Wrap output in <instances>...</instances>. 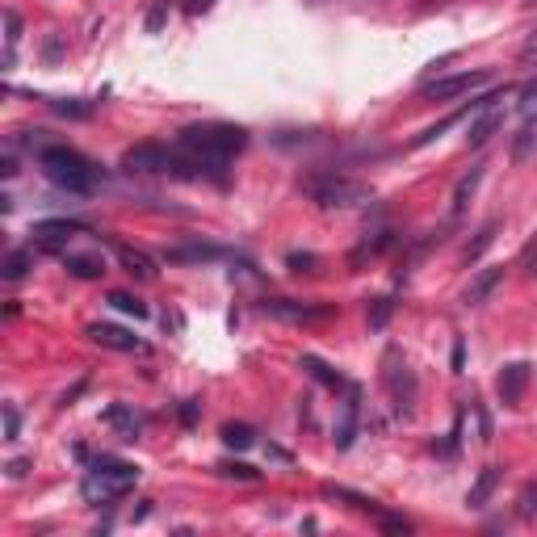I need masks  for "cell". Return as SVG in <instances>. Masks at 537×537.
Instances as JSON below:
<instances>
[{"label":"cell","mask_w":537,"mask_h":537,"mask_svg":"<svg viewBox=\"0 0 537 537\" xmlns=\"http://www.w3.org/2000/svg\"><path fill=\"white\" fill-rule=\"evenodd\" d=\"M139 474L143 471H139V466H131V462L101 453V458H93V466H88L85 482H80V492H85L88 504H114V500H122V495L139 482Z\"/></svg>","instance_id":"3957f363"},{"label":"cell","mask_w":537,"mask_h":537,"mask_svg":"<svg viewBox=\"0 0 537 537\" xmlns=\"http://www.w3.org/2000/svg\"><path fill=\"white\" fill-rule=\"evenodd\" d=\"M30 471V462L25 458H17V462H9V479H22V474Z\"/></svg>","instance_id":"f35d334b"},{"label":"cell","mask_w":537,"mask_h":537,"mask_svg":"<svg viewBox=\"0 0 537 537\" xmlns=\"http://www.w3.org/2000/svg\"><path fill=\"white\" fill-rule=\"evenodd\" d=\"M114 253H118L122 269H126L131 277H139V282H152V277H155V261L147 253L131 248V244H118V240H114Z\"/></svg>","instance_id":"9a60e30c"},{"label":"cell","mask_w":537,"mask_h":537,"mask_svg":"<svg viewBox=\"0 0 537 537\" xmlns=\"http://www.w3.org/2000/svg\"><path fill=\"white\" fill-rule=\"evenodd\" d=\"M357 420H362V386H353L344 391V403H340V420H336V450H353V437H357Z\"/></svg>","instance_id":"30bf717a"},{"label":"cell","mask_w":537,"mask_h":537,"mask_svg":"<svg viewBox=\"0 0 537 537\" xmlns=\"http://www.w3.org/2000/svg\"><path fill=\"white\" fill-rule=\"evenodd\" d=\"M487 105H492V101H471V105H466V110H458V114H450V118H441L437 126H428L424 134H416V139H412V147H428V143H437L441 134L450 131V126H458L462 118H466V114H474V110H487Z\"/></svg>","instance_id":"ac0fdd59"},{"label":"cell","mask_w":537,"mask_h":537,"mask_svg":"<svg viewBox=\"0 0 537 537\" xmlns=\"http://www.w3.org/2000/svg\"><path fill=\"white\" fill-rule=\"evenodd\" d=\"M462 362H466V344H462V336L453 340V373H462Z\"/></svg>","instance_id":"74e56055"},{"label":"cell","mask_w":537,"mask_h":537,"mask_svg":"<svg viewBox=\"0 0 537 537\" xmlns=\"http://www.w3.org/2000/svg\"><path fill=\"white\" fill-rule=\"evenodd\" d=\"M168 17V5H155L152 13H147V34H160V25H164Z\"/></svg>","instance_id":"8d00e7d4"},{"label":"cell","mask_w":537,"mask_h":537,"mask_svg":"<svg viewBox=\"0 0 537 537\" xmlns=\"http://www.w3.org/2000/svg\"><path fill=\"white\" fill-rule=\"evenodd\" d=\"M479 185H482V164H474L471 173L453 185V214H466V206H471V198H474V189Z\"/></svg>","instance_id":"44dd1931"},{"label":"cell","mask_w":537,"mask_h":537,"mask_svg":"<svg viewBox=\"0 0 537 537\" xmlns=\"http://www.w3.org/2000/svg\"><path fill=\"white\" fill-rule=\"evenodd\" d=\"M529 378H533V365L529 362H508L504 370H500V403L504 407H521V399H525L529 391Z\"/></svg>","instance_id":"8fae6325"},{"label":"cell","mask_w":537,"mask_h":537,"mask_svg":"<svg viewBox=\"0 0 537 537\" xmlns=\"http://www.w3.org/2000/svg\"><path fill=\"white\" fill-rule=\"evenodd\" d=\"M261 311L273 319H285V323H319V319H332L328 303H298V298H264Z\"/></svg>","instance_id":"8992f818"},{"label":"cell","mask_w":537,"mask_h":537,"mask_svg":"<svg viewBox=\"0 0 537 537\" xmlns=\"http://www.w3.org/2000/svg\"><path fill=\"white\" fill-rule=\"evenodd\" d=\"M59 55H64V43H59V34H51L46 46H43V59H46V64H59Z\"/></svg>","instance_id":"d590c367"},{"label":"cell","mask_w":537,"mask_h":537,"mask_svg":"<svg viewBox=\"0 0 537 537\" xmlns=\"http://www.w3.org/2000/svg\"><path fill=\"white\" fill-rule=\"evenodd\" d=\"M495 487H500V466H482L479 479H474V487L466 492V504H471V508H487V500L495 495Z\"/></svg>","instance_id":"ffe728a7"},{"label":"cell","mask_w":537,"mask_h":537,"mask_svg":"<svg viewBox=\"0 0 537 537\" xmlns=\"http://www.w3.org/2000/svg\"><path fill=\"white\" fill-rule=\"evenodd\" d=\"M168 160H173V147L164 143H139L122 155V168L126 173H168Z\"/></svg>","instance_id":"ba28073f"},{"label":"cell","mask_w":537,"mask_h":537,"mask_svg":"<svg viewBox=\"0 0 537 537\" xmlns=\"http://www.w3.org/2000/svg\"><path fill=\"white\" fill-rule=\"evenodd\" d=\"M34 269V248H17V253H9V261H5V282H22L25 273Z\"/></svg>","instance_id":"4316f807"},{"label":"cell","mask_w":537,"mask_h":537,"mask_svg":"<svg viewBox=\"0 0 537 537\" xmlns=\"http://www.w3.org/2000/svg\"><path fill=\"white\" fill-rule=\"evenodd\" d=\"M533 51H537V34H533V38H529V43H525V55H533Z\"/></svg>","instance_id":"60d3db41"},{"label":"cell","mask_w":537,"mask_h":537,"mask_svg":"<svg viewBox=\"0 0 537 537\" xmlns=\"http://www.w3.org/2000/svg\"><path fill=\"white\" fill-rule=\"evenodd\" d=\"M194 416H198V407H194V403L181 407V420H185V424H194Z\"/></svg>","instance_id":"ab89813d"},{"label":"cell","mask_w":537,"mask_h":537,"mask_svg":"<svg viewBox=\"0 0 537 537\" xmlns=\"http://www.w3.org/2000/svg\"><path fill=\"white\" fill-rule=\"evenodd\" d=\"M76 231H85V223L80 219H43V223H34V244H43V248H64Z\"/></svg>","instance_id":"7c38bea8"},{"label":"cell","mask_w":537,"mask_h":537,"mask_svg":"<svg viewBox=\"0 0 537 537\" xmlns=\"http://www.w3.org/2000/svg\"><path fill=\"white\" fill-rule=\"evenodd\" d=\"M298 189L323 210H349V206H362V202L373 198V189L365 185V181L344 176V173H315V176H307Z\"/></svg>","instance_id":"277c9868"},{"label":"cell","mask_w":537,"mask_h":537,"mask_svg":"<svg viewBox=\"0 0 537 537\" xmlns=\"http://www.w3.org/2000/svg\"><path fill=\"white\" fill-rule=\"evenodd\" d=\"M38 168H43L51 185H59L64 194H76V198H88L105 181V173L88 155H80L76 147H67V143H46L38 152Z\"/></svg>","instance_id":"7a4b0ae2"},{"label":"cell","mask_w":537,"mask_h":537,"mask_svg":"<svg viewBox=\"0 0 537 537\" xmlns=\"http://www.w3.org/2000/svg\"><path fill=\"white\" fill-rule=\"evenodd\" d=\"M504 126V110H495V105H487V114H482L479 122H471V131H466V147H482V143L492 139L495 131Z\"/></svg>","instance_id":"d6986e66"},{"label":"cell","mask_w":537,"mask_h":537,"mask_svg":"<svg viewBox=\"0 0 537 537\" xmlns=\"http://www.w3.org/2000/svg\"><path fill=\"white\" fill-rule=\"evenodd\" d=\"M223 445H227V450H253L256 428L253 424H223Z\"/></svg>","instance_id":"484cf974"},{"label":"cell","mask_w":537,"mask_h":537,"mask_svg":"<svg viewBox=\"0 0 537 537\" xmlns=\"http://www.w3.org/2000/svg\"><path fill=\"white\" fill-rule=\"evenodd\" d=\"M482 85H492V72H458V76L433 80V85H424L420 93H424L428 101H453V97H462V93H479Z\"/></svg>","instance_id":"52a82bcc"},{"label":"cell","mask_w":537,"mask_h":537,"mask_svg":"<svg viewBox=\"0 0 537 537\" xmlns=\"http://www.w3.org/2000/svg\"><path fill=\"white\" fill-rule=\"evenodd\" d=\"M176 147L198 164L202 176L210 173L214 181H223V168L248 147V131L244 126H227V122H194V126L176 131Z\"/></svg>","instance_id":"6da1fadb"},{"label":"cell","mask_w":537,"mask_h":537,"mask_svg":"<svg viewBox=\"0 0 537 537\" xmlns=\"http://www.w3.org/2000/svg\"><path fill=\"white\" fill-rule=\"evenodd\" d=\"M17 43H22V17L13 9H5V72H9L13 59H17Z\"/></svg>","instance_id":"cb8c5ba5"},{"label":"cell","mask_w":537,"mask_h":537,"mask_svg":"<svg viewBox=\"0 0 537 537\" xmlns=\"http://www.w3.org/2000/svg\"><path fill=\"white\" fill-rule=\"evenodd\" d=\"M223 248H214V244H181V248H168L164 261L168 264H210V261H223Z\"/></svg>","instance_id":"5bb4252c"},{"label":"cell","mask_w":537,"mask_h":537,"mask_svg":"<svg viewBox=\"0 0 537 537\" xmlns=\"http://www.w3.org/2000/svg\"><path fill=\"white\" fill-rule=\"evenodd\" d=\"M105 424L118 428L122 441H139V433H143V416L139 412H131L126 403H114L110 412H105Z\"/></svg>","instance_id":"e0dca14e"},{"label":"cell","mask_w":537,"mask_h":537,"mask_svg":"<svg viewBox=\"0 0 537 537\" xmlns=\"http://www.w3.org/2000/svg\"><path fill=\"white\" fill-rule=\"evenodd\" d=\"M219 471L227 474V479H248V482H253V479H261V471H253V466H244V462H223Z\"/></svg>","instance_id":"836d02e7"},{"label":"cell","mask_w":537,"mask_h":537,"mask_svg":"<svg viewBox=\"0 0 537 537\" xmlns=\"http://www.w3.org/2000/svg\"><path fill=\"white\" fill-rule=\"evenodd\" d=\"M0 416H5V441L22 437V412H17V403H5L0 407Z\"/></svg>","instance_id":"f546056e"},{"label":"cell","mask_w":537,"mask_h":537,"mask_svg":"<svg viewBox=\"0 0 537 537\" xmlns=\"http://www.w3.org/2000/svg\"><path fill=\"white\" fill-rule=\"evenodd\" d=\"M114 311H122V315H134V319H147L152 311H147V303L134 294H126V290H110V298H105Z\"/></svg>","instance_id":"d4e9b609"},{"label":"cell","mask_w":537,"mask_h":537,"mask_svg":"<svg viewBox=\"0 0 537 537\" xmlns=\"http://www.w3.org/2000/svg\"><path fill=\"white\" fill-rule=\"evenodd\" d=\"M386 391L395 399L399 416H412V412H416V373H412V365H407L395 349L386 353Z\"/></svg>","instance_id":"5b68a950"},{"label":"cell","mask_w":537,"mask_h":537,"mask_svg":"<svg viewBox=\"0 0 537 537\" xmlns=\"http://www.w3.org/2000/svg\"><path fill=\"white\" fill-rule=\"evenodd\" d=\"M298 370H307L311 378H315L319 386H328V391H349V383H344V373H340V370H332L328 362H319L315 353H303V357H298Z\"/></svg>","instance_id":"2e32d148"},{"label":"cell","mask_w":537,"mask_h":537,"mask_svg":"<svg viewBox=\"0 0 537 537\" xmlns=\"http://www.w3.org/2000/svg\"><path fill=\"white\" fill-rule=\"evenodd\" d=\"M533 152H537V122L525 118V126H521L516 139H512V160H516V164H525Z\"/></svg>","instance_id":"603a6c76"},{"label":"cell","mask_w":537,"mask_h":537,"mask_svg":"<svg viewBox=\"0 0 537 537\" xmlns=\"http://www.w3.org/2000/svg\"><path fill=\"white\" fill-rule=\"evenodd\" d=\"M495 231H500V223H487V227L479 231V240L471 244V248H466V264L471 261H479L482 253H487V248H492V240H495Z\"/></svg>","instance_id":"f1b7e54d"},{"label":"cell","mask_w":537,"mask_h":537,"mask_svg":"<svg viewBox=\"0 0 537 537\" xmlns=\"http://www.w3.org/2000/svg\"><path fill=\"white\" fill-rule=\"evenodd\" d=\"M64 269H67V273H76V277H85V282H93V277L105 273V261H101V256H72V253H64Z\"/></svg>","instance_id":"7402d4cb"},{"label":"cell","mask_w":537,"mask_h":537,"mask_svg":"<svg viewBox=\"0 0 537 537\" xmlns=\"http://www.w3.org/2000/svg\"><path fill=\"white\" fill-rule=\"evenodd\" d=\"M285 264H290L294 273H315L319 256H315V253H290V256H285Z\"/></svg>","instance_id":"1f68e13d"},{"label":"cell","mask_w":537,"mask_h":537,"mask_svg":"<svg viewBox=\"0 0 537 537\" xmlns=\"http://www.w3.org/2000/svg\"><path fill=\"white\" fill-rule=\"evenodd\" d=\"M46 105H51L59 118H76V122H85V118L97 114V101H46Z\"/></svg>","instance_id":"83f0119b"},{"label":"cell","mask_w":537,"mask_h":537,"mask_svg":"<svg viewBox=\"0 0 537 537\" xmlns=\"http://www.w3.org/2000/svg\"><path fill=\"white\" fill-rule=\"evenodd\" d=\"M391 311H395V303H391V298H373V307H370V328H373V332H383V328H386V319H391Z\"/></svg>","instance_id":"4dcf8cb0"},{"label":"cell","mask_w":537,"mask_h":537,"mask_svg":"<svg viewBox=\"0 0 537 537\" xmlns=\"http://www.w3.org/2000/svg\"><path fill=\"white\" fill-rule=\"evenodd\" d=\"M516 512L525 516V521H533L537 516V482H525V492H521V508Z\"/></svg>","instance_id":"d6a6232c"},{"label":"cell","mask_w":537,"mask_h":537,"mask_svg":"<svg viewBox=\"0 0 537 537\" xmlns=\"http://www.w3.org/2000/svg\"><path fill=\"white\" fill-rule=\"evenodd\" d=\"M85 336L93 340V344H101V349H114V353H147V344H143L134 332L118 328V323H88Z\"/></svg>","instance_id":"9c48e42d"},{"label":"cell","mask_w":537,"mask_h":537,"mask_svg":"<svg viewBox=\"0 0 537 537\" xmlns=\"http://www.w3.org/2000/svg\"><path fill=\"white\" fill-rule=\"evenodd\" d=\"M500 282H504V269H479V273L471 277V285H466L462 303H466V307H482V303L495 294V285Z\"/></svg>","instance_id":"4fadbf2b"},{"label":"cell","mask_w":537,"mask_h":537,"mask_svg":"<svg viewBox=\"0 0 537 537\" xmlns=\"http://www.w3.org/2000/svg\"><path fill=\"white\" fill-rule=\"evenodd\" d=\"M521 110H525V118H529V114H537V80L521 88Z\"/></svg>","instance_id":"e575fe53"}]
</instances>
